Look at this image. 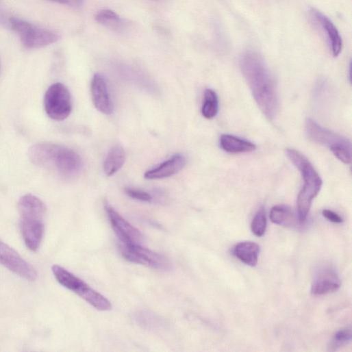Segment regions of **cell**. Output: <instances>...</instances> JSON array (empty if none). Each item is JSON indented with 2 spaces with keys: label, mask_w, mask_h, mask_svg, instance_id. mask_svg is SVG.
<instances>
[{
  "label": "cell",
  "mask_w": 352,
  "mask_h": 352,
  "mask_svg": "<svg viewBox=\"0 0 352 352\" xmlns=\"http://www.w3.org/2000/svg\"><path fill=\"white\" fill-rule=\"evenodd\" d=\"M240 66L252 95L263 114L273 119L279 110V98L273 76L264 58L253 51L244 52Z\"/></svg>",
  "instance_id": "1"
},
{
  "label": "cell",
  "mask_w": 352,
  "mask_h": 352,
  "mask_svg": "<svg viewBox=\"0 0 352 352\" xmlns=\"http://www.w3.org/2000/svg\"><path fill=\"white\" fill-rule=\"evenodd\" d=\"M29 157L35 164L56 170L64 175H73L82 166L81 159L77 152L51 143L34 145L29 151Z\"/></svg>",
  "instance_id": "2"
},
{
  "label": "cell",
  "mask_w": 352,
  "mask_h": 352,
  "mask_svg": "<svg viewBox=\"0 0 352 352\" xmlns=\"http://www.w3.org/2000/svg\"><path fill=\"white\" fill-rule=\"evenodd\" d=\"M18 209L24 242L29 250L36 252L39 249L45 235L46 206L39 198L27 194L19 201Z\"/></svg>",
  "instance_id": "3"
},
{
  "label": "cell",
  "mask_w": 352,
  "mask_h": 352,
  "mask_svg": "<svg viewBox=\"0 0 352 352\" xmlns=\"http://www.w3.org/2000/svg\"><path fill=\"white\" fill-rule=\"evenodd\" d=\"M286 153L300 171L304 186L297 198V212L300 223L305 221L314 199L320 192L323 181L310 161L299 151L287 149Z\"/></svg>",
  "instance_id": "4"
},
{
  "label": "cell",
  "mask_w": 352,
  "mask_h": 352,
  "mask_svg": "<svg viewBox=\"0 0 352 352\" xmlns=\"http://www.w3.org/2000/svg\"><path fill=\"white\" fill-rule=\"evenodd\" d=\"M52 271L57 281L62 286L77 294L95 308L101 311L112 309L111 303L108 299L64 268L54 265Z\"/></svg>",
  "instance_id": "5"
},
{
  "label": "cell",
  "mask_w": 352,
  "mask_h": 352,
  "mask_svg": "<svg viewBox=\"0 0 352 352\" xmlns=\"http://www.w3.org/2000/svg\"><path fill=\"white\" fill-rule=\"evenodd\" d=\"M305 131L309 139L327 147L340 161L351 163V144L347 138L321 127L311 118L306 120Z\"/></svg>",
  "instance_id": "6"
},
{
  "label": "cell",
  "mask_w": 352,
  "mask_h": 352,
  "mask_svg": "<svg viewBox=\"0 0 352 352\" xmlns=\"http://www.w3.org/2000/svg\"><path fill=\"white\" fill-rule=\"evenodd\" d=\"M10 27L18 34L23 45L30 50L47 47L60 40L55 32L18 18H11Z\"/></svg>",
  "instance_id": "7"
},
{
  "label": "cell",
  "mask_w": 352,
  "mask_h": 352,
  "mask_svg": "<svg viewBox=\"0 0 352 352\" xmlns=\"http://www.w3.org/2000/svg\"><path fill=\"white\" fill-rule=\"evenodd\" d=\"M118 249L123 257L129 262L162 272H167L172 268L171 263L165 256L144 248L141 244L119 242Z\"/></svg>",
  "instance_id": "8"
},
{
  "label": "cell",
  "mask_w": 352,
  "mask_h": 352,
  "mask_svg": "<svg viewBox=\"0 0 352 352\" xmlns=\"http://www.w3.org/2000/svg\"><path fill=\"white\" fill-rule=\"evenodd\" d=\"M45 107L47 114L52 119L61 121L67 118L73 109L68 89L61 83L53 84L45 95Z\"/></svg>",
  "instance_id": "9"
},
{
  "label": "cell",
  "mask_w": 352,
  "mask_h": 352,
  "mask_svg": "<svg viewBox=\"0 0 352 352\" xmlns=\"http://www.w3.org/2000/svg\"><path fill=\"white\" fill-rule=\"evenodd\" d=\"M0 264L22 278L34 281L38 278L36 269L14 249L0 240Z\"/></svg>",
  "instance_id": "10"
},
{
  "label": "cell",
  "mask_w": 352,
  "mask_h": 352,
  "mask_svg": "<svg viewBox=\"0 0 352 352\" xmlns=\"http://www.w3.org/2000/svg\"><path fill=\"white\" fill-rule=\"evenodd\" d=\"M104 208L119 242L129 244H142L144 238L139 230L124 219L108 202L104 203Z\"/></svg>",
  "instance_id": "11"
},
{
  "label": "cell",
  "mask_w": 352,
  "mask_h": 352,
  "mask_svg": "<svg viewBox=\"0 0 352 352\" xmlns=\"http://www.w3.org/2000/svg\"><path fill=\"white\" fill-rule=\"evenodd\" d=\"M341 281L336 271L329 266H323L316 272L311 287V293L322 296L336 292Z\"/></svg>",
  "instance_id": "12"
},
{
  "label": "cell",
  "mask_w": 352,
  "mask_h": 352,
  "mask_svg": "<svg viewBox=\"0 0 352 352\" xmlns=\"http://www.w3.org/2000/svg\"><path fill=\"white\" fill-rule=\"evenodd\" d=\"M92 99L95 108L101 113L111 114L114 104L110 97L106 81L100 74H96L91 84Z\"/></svg>",
  "instance_id": "13"
},
{
  "label": "cell",
  "mask_w": 352,
  "mask_h": 352,
  "mask_svg": "<svg viewBox=\"0 0 352 352\" xmlns=\"http://www.w3.org/2000/svg\"><path fill=\"white\" fill-rule=\"evenodd\" d=\"M186 164V158L185 156L181 154L175 155L157 168L147 171L144 173V178L147 180L168 178L181 171Z\"/></svg>",
  "instance_id": "14"
},
{
  "label": "cell",
  "mask_w": 352,
  "mask_h": 352,
  "mask_svg": "<svg viewBox=\"0 0 352 352\" xmlns=\"http://www.w3.org/2000/svg\"><path fill=\"white\" fill-rule=\"evenodd\" d=\"M312 16L321 26L327 36L331 53L334 58L338 57L342 51V41L340 34L333 23L323 13L312 9L310 11Z\"/></svg>",
  "instance_id": "15"
},
{
  "label": "cell",
  "mask_w": 352,
  "mask_h": 352,
  "mask_svg": "<svg viewBox=\"0 0 352 352\" xmlns=\"http://www.w3.org/2000/svg\"><path fill=\"white\" fill-rule=\"evenodd\" d=\"M260 252V246L253 242H242L233 249V255L242 262L251 267L257 264Z\"/></svg>",
  "instance_id": "16"
},
{
  "label": "cell",
  "mask_w": 352,
  "mask_h": 352,
  "mask_svg": "<svg viewBox=\"0 0 352 352\" xmlns=\"http://www.w3.org/2000/svg\"><path fill=\"white\" fill-rule=\"evenodd\" d=\"M220 142L221 147L231 153L250 152L256 149V145L253 142L233 135H223Z\"/></svg>",
  "instance_id": "17"
},
{
  "label": "cell",
  "mask_w": 352,
  "mask_h": 352,
  "mask_svg": "<svg viewBox=\"0 0 352 352\" xmlns=\"http://www.w3.org/2000/svg\"><path fill=\"white\" fill-rule=\"evenodd\" d=\"M125 153L121 146H115L108 153L104 163V171L112 176L118 171L125 163Z\"/></svg>",
  "instance_id": "18"
},
{
  "label": "cell",
  "mask_w": 352,
  "mask_h": 352,
  "mask_svg": "<svg viewBox=\"0 0 352 352\" xmlns=\"http://www.w3.org/2000/svg\"><path fill=\"white\" fill-rule=\"evenodd\" d=\"M272 223L281 226H292L294 225V216L291 210L284 205H277L270 212Z\"/></svg>",
  "instance_id": "19"
},
{
  "label": "cell",
  "mask_w": 352,
  "mask_h": 352,
  "mask_svg": "<svg viewBox=\"0 0 352 352\" xmlns=\"http://www.w3.org/2000/svg\"><path fill=\"white\" fill-rule=\"evenodd\" d=\"M218 110L219 101L216 92L212 89H207L202 108L203 116L208 119L214 118L218 114Z\"/></svg>",
  "instance_id": "20"
},
{
  "label": "cell",
  "mask_w": 352,
  "mask_h": 352,
  "mask_svg": "<svg viewBox=\"0 0 352 352\" xmlns=\"http://www.w3.org/2000/svg\"><path fill=\"white\" fill-rule=\"evenodd\" d=\"M96 21L114 30H119L122 29L123 25V22L121 18L113 11L108 10L99 12L96 16Z\"/></svg>",
  "instance_id": "21"
},
{
  "label": "cell",
  "mask_w": 352,
  "mask_h": 352,
  "mask_svg": "<svg viewBox=\"0 0 352 352\" xmlns=\"http://www.w3.org/2000/svg\"><path fill=\"white\" fill-rule=\"evenodd\" d=\"M251 227L255 236L262 237L264 235L267 227V218L264 208H261L258 210L252 221Z\"/></svg>",
  "instance_id": "22"
},
{
  "label": "cell",
  "mask_w": 352,
  "mask_h": 352,
  "mask_svg": "<svg viewBox=\"0 0 352 352\" xmlns=\"http://www.w3.org/2000/svg\"><path fill=\"white\" fill-rule=\"evenodd\" d=\"M351 340V329L345 327L338 330L334 336L329 344V350L336 351Z\"/></svg>",
  "instance_id": "23"
},
{
  "label": "cell",
  "mask_w": 352,
  "mask_h": 352,
  "mask_svg": "<svg viewBox=\"0 0 352 352\" xmlns=\"http://www.w3.org/2000/svg\"><path fill=\"white\" fill-rule=\"evenodd\" d=\"M125 192L129 197L134 200L142 202H151L152 200L151 195L143 191L127 188Z\"/></svg>",
  "instance_id": "24"
},
{
  "label": "cell",
  "mask_w": 352,
  "mask_h": 352,
  "mask_svg": "<svg viewBox=\"0 0 352 352\" xmlns=\"http://www.w3.org/2000/svg\"><path fill=\"white\" fill-rule=\"evenodd\" d=\"M47 1L66 5L73 9L81 8L84 3V0H47Z\"/></svg>",
  "instance_id": "25"
},
{
  "label": "cell",
  "mask_w": 352,
  "mask_h": 352,
  "mask_svg": "<svg viewBox=\"0 0 352 352\" xmlns=\"http://www.w3.org/2000/svg\"><path fill=\"white\" fill-rule=\"evenodd\" d=\"M322 214L324 218L331 223L335 224H341L343 223L342 218L338 214L331 210H324L322 212Z\"/></svg>",
  "instance_id": "26"
},
{
  "label": "cell",
  "mask_w": 352,
  "mask_h": 352,
  "mask_svg": "<svg viewBox=\"0 0 352 352\" xmlns=\"http://www.w3.org/2000/svg\"><path fill=\"white\" fill-rule=\"evenodd\" d=\"M10 19L11 18H8V14L5 8L1 5V3H0V25H2L5 27H10Z\"/></svg>",
  "instance_id": "27"
}]
</instances>
